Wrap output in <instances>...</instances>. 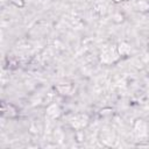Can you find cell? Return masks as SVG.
<instances>
[{
	"mask_svg": "<svg viewBox=\"0 0 149 149\" xmlns=\"http://www.w3.org/2000/svg\"><path fill=\"white\" fill-rule=\"evenodd\" d=\"M129 51H130V48H129L127 44H125V43L120 44V47H119V52H120V55H127Z\"/></svg>",
	"mask_w": 149,
	"mask_h": 149,
	"instance_id": "cell-1",
	"label": "cell"
}]
</instances>
